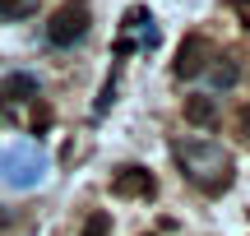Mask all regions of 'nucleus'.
<instances>
[{
	"instance_id": "nucleus-1",
	"label": "nucleus",
	"mask_w": 250,
	"mask_h": 236,
	"mask_svg": "<svg viewBox=\"0 0 250 236\" xmlns=\"http://www.w3.org/2000/svg\"><path fill=\"white\" fill-rule=\"evenodd\" d=\"M171 157H176L181 176H186L195 190L218 195L227 181H232V157L223 153V144H208V139H176L171 144Z\"/></svg>"
},
{
	"instance_id": "nucleus-2",
	"label": "nucleus",
	"mask_w": 250,
	"mask_h": 236,
	"mask_svg": "<svg viewBox=\"0 0 250 236\" xmlns=\"http://www.w3.org/2000/svg\"><path fill=\"white\" fill-rule=\"evenodd\" d=\"M0 181L9 190H37L46 181V153L37 144H9L0 148Z\"/></svg>"
},
{
	"instance_id": "nucleus-3",
	"label": "nucleus",
	"mask_w": 250,
	"mask_h": 236,
	"mask_svg": "<svg viewBox=\"0 0 250 236\" xmlns=\"http://www.w3.org/2000/svg\"><path fill=\"white\" fill-rule=\"evenodd\" d=\"M88 23H93L88 0H65V5L46 19V42L51 46H74V42L88 37Z\"/></svg>"
},
{
	"instance_id": "nucleus-4",
	"label": "nucleus",
	"mask_w": 250,
	"mask_h": 236,
	"mask_svg": "<svg viewBox=\"0 0 250 236\" xmlns=\"http://www.w3.org/2000/svg\"><path fill=\"white\" fill-rule=\"evenodd\" d=\"M208 60H213V42H208L204 33H190L186 42H181L176 74H181V79H195V74H204V70H208Z\"/></svg>"
},
{
	"instance_id": "nucleus-5",
	"label": "nucleus",
	"mask_w": 250,
	"mask_h": 236,
	"mask_svg": "<svg viewBox=\"0 0 250 236\" xmlns=\"http://www.w3.org/2000/svg\"><path fill=\"white\" fill-rule=\"evenodd\" d=\"M153 190H158V181L144 167H121L116 181H111V195H121V199H148Z\"/></svg>"
},
{
	"instance_id": "nucleus-6",
	"label": "nucleus",
	"mask_w": 250,
	"mask_h": 236,
	"mask_svg": "<svg viewBox=\"0 0 250 236\" xmlns=\"http://www.w3.org/2000/svg\"><path fill=\"white\" fill-rule=\"evenodd\" d=\"M186 120H190V125H213V120H218V98L190 93V98H186Z\"/></svg>"
},
{
	"instance_id": "nucleus-7",
	"label": "nucleus",
	"mask_w": 250,
	"mask_h": 236,
	"mask_svg": "<svg viewBox=\"0 0 250 236\" xmlns=\"http://www.w3.org/2000/svg\"><path fill=\"white\" fill-rule=\"evenodd\" d=\"M0 98H5V102L37 98V79H33V74H5V79H0Z\"/></svg>"
},
{
	"instance_id": "nucleus-8",
	"label": "nucleus",
	"mask_w": 250,
	"mask_h": 236,
	"mask_svg": "<svg viewBox=\"0 0 250 236\" xmlns=\"http://www.w3.org/2000/svg\"><path fill=\"white\" fill-rule=\"evenodd\" d=\"M208 83H213V88H236V83H241V65H236L232 56H213V65H208Z\"/></svg>"
},
{
	"instance_id": "nucleus-9",
	"label": "nucleus",
	"mask_w": 250,
	"mask_h": 236,
	"mask_svg": "<svg viewBox=\"0 0 250 236\" xmlns=\"http://www.w3.org/2000/svg\"><path fill=\"white\" fill-rule=\"evenodd\" d=\"M79 236H111V218L107 213H88V222H83Z\"/></svg>"
},
{
	"instance_id": "nucleus-10",
	"label": "nucleus",
	"mask_w": 250,
	"mask_h": 236,
	"mask_svg": "<svg viewBox=\"0 0 250 236\" xmlns=\"http://www.w3.org/2000/svg\"><path fill=\"white\" fill-rule=\"evenodd\" d=\"M158 42H162V37H158V28H153V19H144V23H139V42H134V46H139V51H153Z\"/></svg>"
},
{
	"instance_id": "nucleus-11",
	"label": "nucleus",
	"mask_w": 250,
	"mask_h": 236,
	"mask_svg": "<svg viewBox=\"0 0 250 236\" xmlns=\"http://www.w3.org/2000/svg\"><path fill=\"white\" fill-rule=\"evenodd\" d=\"M33 0H0V19H14V14H28Z\"/></svg>"
},
{
	"instance_id": "nucleus-12",
	"label": "nucleus",
	"mask_w": 250,
	"mask_h": 236,
	"mask_svg": "<svg viewBox=\"0 0 250 236\" xmlns=\"http://www.w3.org/2000/svg\"><path fill=\"white\" fill-rule=\"evenodd\" d=\"M111 102H116V83H107V88H102V98H98V107H93V111H98V116H102V111H107Z\"/></svg>"
},
{
	"instance_id": "nucleus-13",
	"label": "nucleus",
	"mask_w": 250,
	"mask_h": 236,
	"mask_svg": "<svg viewBox=\"0 0 250 236\" xmlns=\"http://www.w3.org/2000/svg\"><path fill=\"white\" fill-rule=\"evenodd\" d=\"M236 130H241V139H250V107L236 111Z\"/></svg>"
},
{
	"instance_id": "nucleus-14",
	"label": "nucleus",
	"mask_w": 250,
	"mask_h": 236,
	"mask_svg": "<svg viewBox=\"0 0 250 236\" xmlns=\"http://www.w3.org/2000/svg\"><path fill=\"white\" fill-rule=\"evenodd\" d=\"M232 9H236V14H241V23L250 28V0H232Z\"/></svg>"
},
{
	"instance_id": "nucleus-15",
	"label": "nucleus",
	"mask_w": 250,
	"mask_h": 236,
	"mask_svg": "<svg viewBox=\"0 0 250 236\" xmlns=\"http://www.w3.org/2000/svg\"><path fill=\"white\" fill-rule=\"evenodd\" d=\"M9 222H14V213H9V209H0V232H5Z\"/></svg>"
}]
</instances>
